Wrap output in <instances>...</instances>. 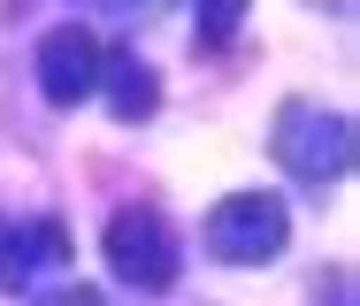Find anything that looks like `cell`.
Masks as SVG:
<instances>
[{"label":"cell","mask_w":360,"mask_h":306,"mask_svg":"<svg viewBox=\"0 0 360 306\" xmlns=\"http://www.w3.org/2000/svg\"><path fill=\"white\" fill-rule=\"evenodd\" d=\"M330 306H353V284H345V276L330 284Z\"/></svg>","instance_id":"obj_9"},{"label":"cell","mask_w":360,"mask_h":306,"mask_svg":"<svg viewBox=\"0 0 360 306\" xmlns=\"http://www.w3.org/2000/svg\"><path fill=\"white\" fill-rule=\"evenodd\" d=\"M100 92H108V115L115 123H146L161 107V76L146 69L139 54H100Z\"/></svg>","instance_id":"obj_6"},{"label":"cell","mask_w":360,"mask_h":306,"mask_svg":"<svg viewBox=\"0 0 360 306\" xmlns=\"http://www.w3.org/2000/svg\"><path fill=\"white\" fill-rule=\"evenodd\" d=\"M291 245V207L276 192H230L215 215H207V253L230 268H261Z\"/></svg>","instance_id":"obj_2"},{"label":"cell","mask_w":360,"mask_h":306,"mask_svg":"<svg viewBox=\"0 0 360 306\" xmlns=\"http://www.w3.org/2000/svg\"><path fill=\"white\" fill-rule=\"evenodd\" d=\"M70 268V230L54 215H0V284L8 291H31L39 276H62Z\"/></svg>","instance_id":"obj_4"},{"label":"cell","mask_w":360,"mask_h":306,"mask_svg":"<svg viewBox=\"0 0 360 306\" xmlns=\"http://www.w3.org/2000/svg\"><path fill=\"white\" fill-rule=\"evenodd\" d=\"M39 92H46L54 107L92 100V92H100V39L77 31V23L46 31V39H39Z\"/></svg>","instance_id":"obj_5"},{"label":"cell","mask_w":360,"mask_h":306,"mask_svg":"<svg viewBox=\"0 0 360 306\" xmlns=\"http://www.w3.org/2000/svg\"><path fill=\"white\" fill-rule=\"evenodd\" d=\"M245 8L253 0H192V23H200V46H230L245 31Z\"/></svg>","instance_id":"obj_7"},{"label":"cell","mask_w":360,"mask_h":306,"mask_svg":"<svg viewBox=\"0 0 360 306\" xmlns=\"http://www.w3.org/2000/svg\"><path fill=\"white\" fill-rule=\"evenodd\" d=\"M269 146L284 161L299 184H338L345 168H353V123L338 115V107H314V100H291L284 115H276V131H269Z\"/></svg>","instance_id":"obj_1"},{"label":"cell","mask_w":360,"mask_h":306,"mask_svg":"<svg viewBox=\"0 0 360 306\" xmlns=\"http://www.w3.org/2000/svg\"><path fill=\"white\" fill-rule=\"evenodd\" d=\"M100 253H108V268H115L131 291H169L176 268H184L176 230L161 222L153 207H115V215H108V237H100Z\"/></svg>","instance_id":"obj_3"},{"label":"cell","mask_w":360,"mask_h":306,"mask_svg":"<svg viewBox=\"0 0 360 306\" xmlns=\"http://www.w3.org/2000/svg\"><path fill=\"white\" fill-rule=\"evenodd\" d=\"M46 306H108V299H100V291H77V284H70V291H54Z\"/></svg>","instance_id":"obj_8"}]
</instances>
